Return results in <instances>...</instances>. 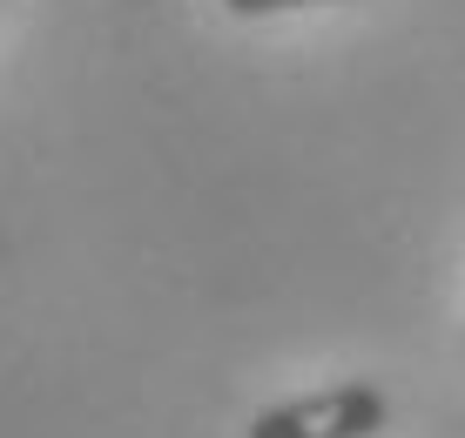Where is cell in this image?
I'll return each mask as SVG.
<instances>
[{"label": "cell", "mask_w": 465, "mask_h": 438, "mask_svg": "<svg viewBox=\"0 0 465 438\" xmlns=\"http://www.w3.org/2000/svg\"><path fill=\"white\" fill-rule=\"evenodd\" d=\"M384 425H391V398L378 384L351 378V384H331V392L263 404L243 438H378Z\"/></svg>", "instance_id": "6da1fadb"}, {"label": "cell", "mask_w": 465, "mask_h": 438, "mask_svg": "<svg viewBox=\"0 0 465 438\" xmlns=\"http://www.w3.org/2000/svg\"><path fill=\"white\" fill-rule=\"evenodd\" d=\"M236 21H270V14H303V7H344V0H223Z\"/></svg>", "instance_id": "7a4b0ae2"}]
</instances>
